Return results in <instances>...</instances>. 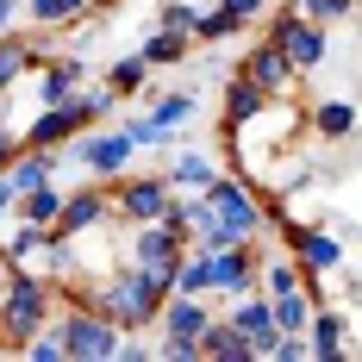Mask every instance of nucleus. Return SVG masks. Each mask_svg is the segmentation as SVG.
I'll return each mask as SVG.
<instances>
[{
	"label": "nucleus",
	"instance_id": "a878e982",
	"mask_svg": "<svg viewBox=\"0 0 362 362\" xmlns=\"http://www.w3.org/2000/svg\"><path fill=\"white\" fill-rule=\"evenodd\" d=\"M238 25H244V19H238V13H231V6L218 0V6H206V13L194 19V37H206V44H218V37H231Z\"/></svg>",
	"mask_w": 362,
	"mask_h": 362
},
{
	"label": "nucleus",
	"instance_id": "f03ea898",
	"mask_svg": "<svg viewBox=\"0 0 362 362\" xmlns=\"http://www.w3.org/2000/svg\"><path fill=\"white\" fill-rule=\"evenodd\" d=\"M206 325H213V306H206V293H169L163 300V356H200V337H206Z\"/></svg>",
	"mask_w": 362,
	"mask_h": 362
},
{
	"label": "nucleus",
	"instance_id": "473e14b6",
	"mask_svg": "<svg viewBox=\"0 0 362 362\" xmlns=\"http://www.w3.org/2000/svg\"><path fill=\"white\" fill-rule=\"evenodd\" d=\"M25 356H37V362H63V325H57V331H37L32 344H25Z\"/></svg>",
	"mask_w": 362,
	"mask_h": 362
},
{
	"label": "nucleus",
	"instance_id": "423d86ee",
	"mask_svg": "<svg viewBox=\"0 0 362 362\" xmlns=\"http://www.w3.org/2000/svg\"><path fill=\"white\" fill-rule=\"evenodd\" d=\"M269 37L288 50V63H293L300 75H313L319 63H325V25H319V19H306V13H281Z\"/></svg>",
	"mask_w": 362,
	"mask_h": 362
},
{
	"label": "nucleus",
	"instance_id": "58836bf2",
	"mask_svg": "<svg viewBox=\"0 0 362 362\" xmlns=\"http://www.w3.org/2000/svg\"><path fill=\"white\" fill-rule=\"evenodd\" d=\"M13 200H19V194H13V181L0 175V213H6V206H13Z\"/></svg>",
	"mask_w": 362,
	"mask_h": 362
},
{
	"label": "nucleus",
	"instance_id": "f8f14e48",
	"mask_svg": "<svg viewBox=\"0 0 362 362\" xmlns=\"http://www.w3.org/2000/svg\"><path fill=\"white\" fill-rule=\"evenodd\" d=\"M244 75H250V81H262V94L275 100V94H288V88H293V75H300V69L288 63V50H281V44L269 37L262 50H250V63H244Z\"/></svg>",
	"mask_w": 362,
	"mask_h": 362
},
{
	"label": "nucleus",
	"instance_id": "72a5a7b5",
	"mask_svg": "<svg viewBox=\"0 0 362 362\" xmlns=\"http://www.w3.org/2000/svg\"><path fill=\"white\" fill-rule=\"evenodd\" d=\"M194 19H200V13H194L187 0H169V6H163V25H169V32H187V37H194Z\"/></svg>",
	"mask_w": 362,
	"mask_h": 362
},
{
	"label": "nucleus",
	"instance_id": "4468645a",
	"mask_svg": "<svg viewBox=\"0 0 362 362\" xmlns=\"http://www.w3.org/2000/svg\"><path fill=\"white\" fill-rule=\"evenodd\" d=\"M262 107H269L262 81H250V75H231V94H225V125H231V132H244L250 119H262Z\"/></svg>",
	"mask_w": 362,
	"mask_h": 362
},
{
	"label": "nucleus",
	"instance_id": "7ed1b4c3",
	"mask_svg": "<svg viewBox=\"0 0 362 362\" xmlns=\"http://www.w3.org/2000/svg\"><path fill=\"white\" fill-rule=\"evenodd\" d=\"M44 313H50V288H44V275L19 269L13 288L0 293V331H6V344H32L37 325H44Z\"/></svg>",
	"mask_w": 362,
	"mask_h": 362
},
{
	"label": "nucleus",
	"instance_id": "f704fd0d",
	"mask_svg": "<svg viewBox=\"0 0 362 362\" xmlns=\"http://www.w3.org/2000/svg\"><path fill=\"white\" fill-rule=\"evenodd\" d=\"M25 13H32V19H44V25H57V0H25Z\"/></svg>",
	"mask_w": 362,
	"mask_h": 362
},
{
	"label": "nucleus",
	"instance_id": "2eb2a0df",
	"mask_svg": "<svg viewBox=\"0 0 362 362\" xmlns=\"http://www.w3.org/2000/svg\"><path fill=\"white\" fill-rule=\"evenodd\" d=\"M107 213H112V200L100 194V187H88V194H63V231H94Z\"/></svg>",
	"mask_w": 362,
	"mask_h": 362
},
{
	"label": "nucleus",
	"instance_id": "b1692460",
	"mask_svg": "<svg viewBox=\"0 0 362 362\" xmlns=\"http://www.w3.org/2000/svg\"><path fill=\"white\" fill-rule=\"evenodd\" d=\"M175 293H213V262H206V250L181 256V269H175Z\"/></svg>",
	"mask_w": 362,
	"mask_h": 362
},
{
	"label": "nucleus",
	"instance_id": "5701e85b",
	"mask_svg": "<svg viewBox=\"0 0 362 362\" xmlns=\"http://www.w3.org/2000/svg\"><path fill=\"white\" fill-rule=\"evenodd\" d=\"M57 218H63V194H57L50 181H44V187H32V194H25V225H44V231H50Z\"/></svg>",
	"mask_w": 362,
	"mask_h": 362
},
{
	"label": "nucleus",
	"instance_id": "a211bd4d",
	"mask_svg": "<svg viewBox=\"0 0 362 362\" xmlns=\"http://www.w3.org/2000/svg\"><path fill=\"white\" fill-rule=\"evenodd\" d=\"M50 175H57V156H50V150H37V156H19V163L6 169V181H13V194H19V200H25L32 187H44Z\"/></svg>",
	"mask_w": 362,
	"mask_h": 362
},
{
	"label": "nucleus",
	"instance_id": "f257e3e1",
	"mask_svg": "<svg viewBox=\"0 0 362 362\" xmlns=\"http://www.w3.org/2000/svg\"><path fill=\"white\" fill-rule=\"evenodd\" d=\"M163 300H169V281L156 275V269H144V262H132L125 275H112L107 288H94V306L107 313L112 325H156L163 319Z\"/></svg>",
	"mask_w": 362,
	"mask_h": 362
},
{
	"label": "nucleus",
	"instance_id": "393cba45",
	"mask_svg": "<svg viewBox=\"0 0 362 362\" xmlns=\"http://www.w3.org/2000/svg\"><path fill=\"white\" fill-rule=\"evenodd\" d=\"M25 63H32V44L6 32V37H0V94H6V88H13V81L25 75Z\"/></svg>",
	"mask_w": 362,
	"mask_h": 362
},
{
	"label": "nucleus",
	"instance_id": "c756f323",
	"mask_svg": "<svg viewBox=\"0 0 362 362\" xmlns=\"http://www.w3.org/2000/svg\"><path fill=\"white\" fill-rule=\"evenodd\" d=\"M262 288H269V300H275V293H293V288H306V269H300V262H275V269L262 275Z\"/></svg>",
	"mask_w": 362,
	"mask_h": 362
},
{
	"label": "nucleus",
	"instance_id": "e433bc0d",
	"mask_svg": "<svg viewBox=\"0 0 362 362\" xmlns=\"http://www.w3.org/2000/svg\"><path fill=\"white\" fill-rule=\"evenodd\" d=\"M19 6H25V0H0V37L13 32V13H19Z\"/></svg>",
	"mask_w": 362,
	"mask_h": 362
},
{
	"label": "nucleus",
	"instance_id": "2f4dec72",
	"mask_svg": "<svg viewBox=\"0 0 362 362\" xmlns=\"http://www.w3.org/2000/svg\"><path fill=\"white\" fill-rule=\"evenodd\" d=\"M350 6H356V0H293V13H306V19H319V25H325V19H344Z\"/></svg>",
	"mask_w": 362,
	"mask_h": 362
},
{
	"label": "nucleus",
	"instance_id": "aec40b11",
	"mask_svg": "<svg viewBox=\"0 0 362 362\" xmlns=\"http://www.w3.org/2000/svg\"><path fill=\"white\" fill-rule=\"evenodd\" d=\"M275 325L281 331H313V281L293 293H275Z\"/></svg>",
	"mask_w": 362,
	"mask_h": 362
},
{
	"label": "nucleus",
	"instance_id": "dca6fc26",
	"mask_svg": "<svg viewBox=\"0 0 362 362\" xmlns=\"http://www.w3.org/2000/svg\"><path fill=\"white\" fill-rule=\"evenodd\" d=\"M218 175H225V169H218L213 156H200V150H187V156H181L175 169H169V187H175V194H206V187H213Z\"/></svg>",
	"mask_w": 362,
	"mask_h": 362
},
{
	"label": "nucleus",
	"instance_id": "ddd939ff",
	"mask_svg": "<svg viewBox=\"0 0 362 362\" xmlns=\"http://www.w3.org/2000/svg\"><path fill=\"white\" fill-rule=\"evenodd\" d=\"M293 256H300L306 275H331V269L344 262V244H337V231H306V225H293Z\"/></svg>",
	"mask_w": 362,
	"mask_h": 362
},
{
	"label": "nucleus",
	"instance_id": "39448f33",
	"mask_svg": "<svg viewBox=\"0 0 362 362\" xmlns=\"http://www.w3.org/2000/svg\"><path fill=\"white\" fill-rule=\"evenodd\" d=\"M181 244H187V231H181V225H169V218H156V225H138V238H132V262H144V269H156V275L169 281V293H175Z\"/></svg>",
	"mask_w": 362,
	"mask_h": 362
},
{
	"label": "nucleus",
	"instance_id": "9d476101",
	"mask_svg": "<svg viewBox=\"0 0 362 362\" xmlns=\"http://www.w3.org/2000/svg\"><path fill=\"white\" fill-rule=\"evenodd\" d=\"M206 262H213V293H231V300L256 293V262H250V250H244V244L206 250Z\"/></svg>",
	"mask_w": 362,
	"mask_h": 362
},
{
	"label": "nucleus",
	"instance_id": "c85d7f7f",
	"mask_svg": "<svg viewBox=\"0 0 362 362\" xmlns=\"http://www.w3.org/2000/svg\"><path fill=\"white\" fill-rule=\"evenodd\" d=\"M181 50H187V32H169V25H163V32L144 37V63H175Z\"/></svg>",
	"mask_w": 362,
	"mask_h": 362
},
{
	"label": "nucleus",
	"instance_id": "cd10ccee",
	"mask_svg": "<svg viewBox=\"0 0 362 362\" xmlns=\"http://www.w3.org/2000/svg\"><path fill=\"white\" fill-rule=\"evenodd\" d=\"M107 81H112V94H144L150 88V63L144 57H125V63H112Z\"/></svg>",
	"mask_w": 362,
	"mask_h": 362
},
{
	"label": "nucleus",
	"instance_id": "0eeeda50",
	"mask_svg": "<svg viewBox=\"0 0 362 362\" xmlns=\"http://www.w3.org/2000/svg\"><path fill=\"white\" fill-rule=\"evenodd\" d=\"M206 206H213V213L225 218V225H231L244 244H250L256 231H262V200H256L244 181H231V175H218L213 187H206Z\"/></svg>",
	"mask_w": 362,
	"mask_h": 362
},
{
	"label": "nucleus",
	"instance_id": "412c9836",
	"mask_svg": "<svg viewBox=\"0 0 362 362\" xmlns=\"http://www.w3.org/2000/svg\"><path fill=\"white\" fill-rule=\"evenodd\" d=\"M313 356H344L350 350V337H344V313H313Z\"/></svg>",
	"mask_w": 362,
	"mask_h": 362
},
{
	"label": "nucleus",
	"instance_id": "4c0bfd02",
	"mask_svg": "<svg viewBox=\"0 0 362 362\" xmlns=\"http://www.w3.org/2000/svg\"><path fill=\"white\" fill-rule=\"evenodd\" d=\"M94 0H57V19H75V13H88Z\"/></svg>",
	"mask_w": 362,
	"mask_h": 362
},
{
	"label": "nucleus",
	"instance_id": "7c9ffc66",
	"mask_svg": "<svg viewBox=\"0 0 362 362\" xmlns=\"http://www.w3.org/2000/svg\"><path fill=\"white\" fill-rule=\"evenodd\" d=\"M125 132H132V144H138V150H156V144H169V138H175V132H163L150 112H144V119H132Z\"/></svg>",
	"mask_w": 362,
	"mask_h": 362
},
{
	"label": "nucleus",
	"instance_id": "c9c22d12",
	"mask_svg": "<svg viewBox=\"0 0 362 362\" xmlns=\"http://www.w3.org/2000/svg\"><path fill=\"white\" fill-rule=\"evenodd\" d=\"M13 150H19V138H13V125H0V169L13 163Z\"/></svg>",
	"mask_w": 362,
	"mask_h": 362
},
{
	"label": "nucleus",
	"instance_id": "6e6552de",
	"mask_svg": "<svg viewBox=\"0 0 362 362\" xmlns=\"http://www.w3.org/2000/svg\"><path fill=\"white\" fill-rule=\"evenodd\" d=\"M169 206H175L169 175H138L132 187H119V213L132 225H156V218H169Z\"/></svg>",
	"mask_w": 362,
	"mask_h": 362
},
{
	"label": "nucleus",
	"instance_id": "20e7f679",
	"mask_svg": "<svg viewBox=\"0 0 362 362\" xmlns=\"http://www.w3.org/2000/svg\"><path fill=\"white\" fill-rule=\"evenodd\" d=\"M119 350H125V325H112L100 306L63 319V356H75V362H107V356H119Z\"/></svg>",
	"mask_w": 362,
	"mask_h": 362
},
{
	"label": "nucleus",
	"instance_id": "9b49d317",
	"mask_svg": "<svg viewBox=\"0 0 362 362\" xmlns=\"http://www.w3.org/2000/svg\"><path fill=\"white\" fill-rule=\"evenodd\" d=\"M132 132H94V138H81L75 144V163L81 169H94V175H119L125 163H132Z\"/></svg>",
	"mask_w": 362,
	"mask_h": 362
},
{
	"label": "nucleus",
	"instance_id": "f3484780",
	"mask_svg": "<svg viewBox=\"0 0 362 362\" xmlns=\"http://www.w3.org/2000/svg\"><path fill=\"white\" fill-rule=\"evenodd\" d=\"M200 356H218V362H256V350H250V337L231 325H206V337H200Z\"/></svg>",
	"mask_w": 362,
	"mask_h": 362
},
{
	"label": "nucleus",
	"instance_id": "bb28decb",
	"mask_svg": "<svg viewBox=\"0 0 362 362\" xmlns=\"http://www.w3.org/2000/svg\"><path fill=\"white\" fill-rule=\"evenodd\" d=\"M194 112V94H150V119L163 132H181V119Z\"/></svg>",
	"mask_w": 362,
	"mask_h": 362
},
{
	"label": "nucleus",
	"instance_id": "4be33fe9",
	"mask_svg": "<svg viewBox=\"0 0 362 362\" xmlns=\"http://www.w3.org/2000/svg\"><path fill=\"white\" fill-rule=\"evenodd\" d=\"M81 63H75V57H63V63H50V69H44V107H57V100H69L75 88H81Z\"/></svg>",
	"mask_w": 362,
	"mask_h": 362
},
{
	"label": "nucleus",
	"instance_id": "1a4fd4ad",
	"mask_svg": "<svg viewBox=\"0 0 362 362\" xmlns=\"http://www.w3.org/2000/svg\"><path fill=\"white\" fill-rule=\"evenodd\" d=\"M231 325L250 337L256 356H275V337H281V325H275V300H269V293H244V300H238V313H231Z\"/></svg>",
	"mask_w": 362,
	"mask_h": 362
},
{
	"label": "nucleus",
	"instance_id": "6ab92c4d",
	"mask_svg": "<svg viewBox=\"0 0 362 362\" xmlns=\"http://www.w3.org/2000/svg\"><path fill=\"white\" fill-rule=\"evenodd\" d=\"M313 132H319L325 144L350 138V132H356V107H350V100H325V107H313Z\"/></svg>",
	"mask_w": 362,
	"mask_h": 362
}]
</instances>
